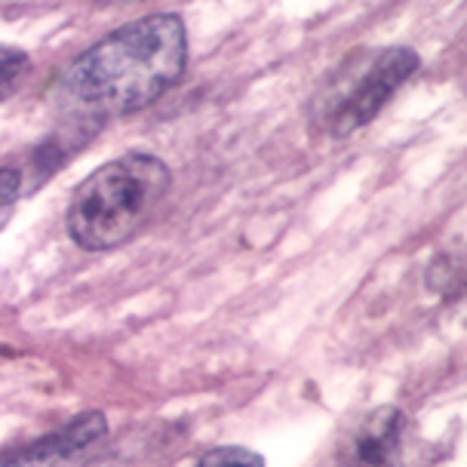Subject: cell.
Masks as SVG:
<instances>
[{"label":"cell","instance_id":"1","mask_svg":"<svg viewBox=\"0 0 467 467\" xmlns=\"http://www.w3.org/2000/svg\"><path fill=\"white\" fill-rule=\"evenodd\" d=\"M188 65V28L179 13H151L120 25L71 62L58 102L80 120L136 114L154 105Z\"/></svg>","mask_w":467,"mask_h":467},{"label":"cell","instance_id":"2","mask_svg":"<svg viewBox=\"0 0 467 467\" xmlns=\"http://www.w3.org/2000/svg\"><path fill=\"white\" fill-rule=\"evenodd\" d=\"M172 175L154 154H123L83 179L68 203V234L87 253L130 244L170 194Z\"/></svg>","mask_w":467,"mask_h":467},{"label":"cell","instance_id":"3","mask_svg":"<svg viewBox=\"0 0 467 467\" xmlns=\"http://www.w3.org/2000/svg\"><path fill=\"white\" fill-rule=\"evenodd\" d=\"M419 65V53L409 47L357 49L345 56L307 105L311 127L329 139L354 136L381 114Z\"/></svg>","mask_w":467,"mask_h":467},{"label":"cell","instance_id":"4","mask_svg":"<svg viewBox=\"0 0 467 467\" xmlns=\"http://www.w3.org/2000/svg\"><path fill=\"white\" fill-rule=\"evenodd\" d=\"M323 467H412L409 419L400 406H379L338 437Z\"/></svg>","mask_w":467,"mask_h":467},{"label":"cell","instance_id":"5","mask_svg":"<svg viewBox=\"0 0 467 467\" xmlns=\"http://www.w3.org/2000/svg\"><path fill=\"white\" fill-rule=\"evenodd\" d=\"M102 437H108V419L105 412L93 409L71 419L65 428L40 437L37 443L0 458V467H74Z\"/></svg>","mask_w":467,"mask_h":467},{"label":"cell","instance_id":"6","mask_svg":"<svg viewBox=\"0 0 467 467\" xmlns=\"http://www.w3.org/2000/svg\"><path fill=\"white\" fill-rule=\"evenodd\" d=\"M31 68V58L25 49L0 44V99L13 96L19 89V83L25 80V74Z\"/></svg>","mask_w":467,"mask_h":467},{"label":"cell","instance_id":"7","mask_svg":"<svg viewBox=\"0 0 467 467\" xmlns=\"http://www.w3.org/2000/svg\"><path fill=\"white\" fill-rule=\"evenodd\" d=\"M194 467H265V458L246 446H219L210 449Z\"/></svg>","mask_w":467,"mask_h":467},{"label":"cell","instance_id":"8","mask_svg":"<svg viewBox=\"0 0 467 467\" xmlns=\"http://www.w3.org/2000/svg\"><path fill=\"white\" fill-rule=\"evenodd\" d=\"M19 194H22V172L10 170V166H0V228L13 215V206Z\"/></svg>","mask_w":467,"mask_h":467}]
</instances>
